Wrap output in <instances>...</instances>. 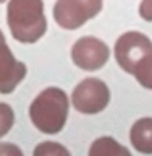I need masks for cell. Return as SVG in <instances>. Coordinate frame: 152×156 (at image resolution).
I'll use <instances>...</instances> for the list:
<instances>
[{"instance_id": "6da1fadb", "label": "cell", "mask_w": 152, "mask_h": 156, "mask_svg": "<svg viewBox=\"0 0 152 156\" xmlns=\"http://www.w3.org/2000/svg\"><path fill=\"white\" fill-rule=\"evenodd\" d=\"M7 23L12 36L19 42L34 44L47 31L42 0H10Z\"/></svg>"}, {"instance_id": "8fae6325", "label": "cell", "mask_w": 152, "mask_h": 156, "mask_svg": "<svg viewBox=\"0 0 152 156\" xmlns=\"http://www.w3.org/2000/svg\"><path fill=\"white\" fill-rule=\"evenodd\" d=\"M32 156H71L63 145L57 141H42L32 151Z\"/></svg>"}, {"instance_id": "52a82bcc", "label": "cell", "mask_w": 152, "mask_h": 156, "mask_svg": "<svg viewBox=\"0 0 152 156\" xmlns=\"http://www.w3.org/2000/svg\"><path fill=\"white\" fill-rule=\"evenodd\" d=\"M26 76V65L15 58L12 49L0 31V93L10 94Z\"/></svg>"}, {"instance_id": "9a60e30c", "label": "cell", "mask_w": 152, "mask_h": 156, "mask_svg": "<svg viewBox=\"0 0 152 156\" xmlns=\"http://www.w3.org/2000/svg\"><path fill=\"white\" fill-rule=\"evenodd\" d=\"M3 2H5V0H0V3H3Z\"/></svg>"}, {"instance_id": "30bf717a", "label": "cell", "mask_w": 152, "mask_h": 156, "mask_svg": "<svg viewBox=\"0 0 152 156\" xmlns=\"http://www.w3.org/2000/svg\"><path fill=\"white\" fill-rule=\"evenodd\" d=\"M133 75L136 76V80L139 81L141 86L152 90V54H149L147 57H144L139 62Z\"/></svg>"}, {"instance_id": "5b68a950", "label": "cell", "mask_w": 152, "mask_h": 156, "mask_svg": "<svg viewBox=\"0 0 152 156\" xmlns=\"http://www.w3.org/2000/svg\"><path fill=\"white\" fill-rule=\"evenodd\" d=\"M152 54V41L143 33L128 31L115 42V58L118 65L133 75L144 57Z\"/></svg>"}, {"instance_id": "277c9868", "label": "cell", "mask_w": 152, "mask_h": 156, "mask_svg": "<svg viewBox=\"0 0 152 156\" xmlns=\"http://www.w3.org/2000/svg\"><path fill=\"white\" fill-rule=\"evenodd\" d=\"M71 102L81 114H99L109 106L110 90L99 78H86L73 90Z\"/></svg>"}, {"instance_id": "8992f818", "label": "cell", "mask_w": 152, "mask_h": 156, "mask_svg": "<svg viewBox=\"0 0 152 156\" xmlns=\"http://www.w3.org/2000/svg\"><path fill=\"white\" fill-rule=\"evenodd\" d=\"M109 57V46L94 36H83L71 47V58L75 65L86 72L99 70L107 63Z\"/></svg>"}, {"instance_id": "9c48e42d", "label": "cell", "mask_w": 152, "mask_h": 156, "mask_svg": "<svg viewBox=\"0 0 152 156\" xmlns=\"http://www.w3.org/2000/svg\"><path fill=\"white\" fill-rule=\"evenodd\" d=\"M89 156H131V153L112 136H100L91 145Z\"/></svg>"}, {"instance_id": "7a4b0ae2", "label": "cell", "mask_w": 152, "mask_h": 156, "mask_svg": "<svg viewBox=\"0 0 152 156\" xmlns=\"http://www.w3.org/2000/svg\"><path fill=\"white\" fill-rule=\"evenodd\" d=\"M70 101L60 88H46L29 106V117L42 133L55 135L63 130L68 117Z\"/></svg>"}, {"instance_id": "ba28073f", "label": "cell", "mask_w": 152, "mask_h": 156, "mask_svg": "<svg viewBox=\"0 0 152 156\" xmlns=\"http://www.w3.org/2000/svg\"><path fill=\"white\" fill-rule=\"evenodd\" d=\"M131 145L143 154H152V117L136 120L130 132Z\"/></svg>"}, {"instance_id": "5bb4252c", "label": "cell", "mask_w": 152, "mask_h": 156, "mask_svg": "<svg viewBox=\"0 0 152 156\" xmlns=\"http://www.w3.org/2000/svg\"><path fill=\"white\" fill-rule=\"evenodd\" d=\"M139 15L146 21H152V0H141Z\"/></svg>"}, {"instance_id": "7c38bea8", "label": "cell", "mask_w": 152, "mask_h": 156, "mask_svg": "<svg viewBox=\"0 0 152 156\" xmlns=\"http://www.w3.org/2000/svg\"><path fill=\"white\" fill-rule=\"evenodd\" d=\"M15 124V112L7 102H0V138L12 130Z\"/></svg>"}, {"instance_id": "3957f363", "label": "cell", "mask_w": 152, "mask_h": 156, "mask_svg": "<svg viewBox=\"0 0 152 156\" xmlns=\"http://www.w3.org/2000/svg\"><path fill=\"white\" fill-rule=\"evenodd\" d=\"M102 0H58L53 7V18L63 29H78L100 13Z\"/></svg>"}, {"instance_id": "4fadbf2b", "label": "cell", "mask_w": 152, "mask_h": 156, "mask_svg": "<svg viewBox=\"0 0 152 156\" xmlns=\"http://www.w3.org/2000/svg\"><path fill=\"white\" fill-rule=\"evenodd\" d=\"M0 156H24L19 146L13 143H0Z\"/></svg>"}]
</instances>
